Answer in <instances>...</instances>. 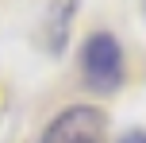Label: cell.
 <instances>
[{
	"instance_id": "obj_1",
	"label": "cell",
	"mask_w": 146,
	"mask_h": 143,
	"mask_svg": "<svg viewBox=\"0 0 146 143\" xmlns=\"http://www.w3.org/2000/svg\"><path fill=\"white\" fill-rule=\"evenodd\" d=\"M81 74L92 93H115L123 85V46L111 31H92L81 46Z\"/></svg>"
},
{
	"instance_id": "obj_2",
	"label": "cell",
	"mask_w": 146,
	"mask_h": 143,
	"mask_svg": "<svg viewBox=\"0 0 146 143\" xmlns=\"http://www.w3.org/2000/svg\"><path fill=\"white\" fill-rule=\"evenodd\" d=\"M108 139V112L100 105H69L42 128L38 143H104Z\"/></svg>"
},
{
	"instance_id": "obj_3",
	"label": "cell",
	"mask_w": 146,
	"mask_h": 143,
	"mask_svg": "<svg viewBox=\"0 0 146 143\" xmlns=\"http://www.w3.org/2000/svg\"><path fill=\"white\" fill-rule=\"evenodd\" d=\"M69 19H73V0H54V4H50V50L54 54L66 46Z\"/></svg>"
},
{
	"instance_id": "obj_4",
	"label": "cell",
	"mask_w": 146,
	"mask_h": 143,
	"mask_svg": "<svg viewBox=\"0 0 146 143\" xmlns=\"http://www.w3.org/2000/svg\"><path fill=\"white\" fill-rule=\"evenodd\" d=\"M119 143H146V132L135 128V132H127V136H119Z\"/></svg>"
},
{
	"instance_id": "obj_5",
	"label": "cell",
	"mask_w": 146,
	"mask_h": 143,
	"mask_svg": "<svg viewBox=\"0 0 146 143\" xmlns=\"http://www.w3.org/2000/svg\"><path fill=\"white\" fill-rule=\"evenodd\" d=\"M142 12H146V0H142Z\"/></svg>"
}]
</instances>
